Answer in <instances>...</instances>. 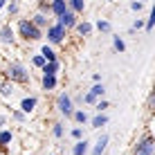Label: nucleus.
<instances>
[{
    "instance_id": "obj_9",
    "label": "nucleus",
    "mask_w": 155,
    "mask_h": 155,
    "mask_svg": "<svg viewBox=\"0 0 155 155\" xmlns=\"http://www.w3.org/2000/svg\"><path fill=\"white\" fill-rule=\"evenodd\" d=\"M36 106V99H23V104H20V108L25 110V113H31Z\"/></svg>"
},
{
    "instance_id": "obj_11",
    "label": "nucleus",
    "mask_w": 155,
    "mask_h": 155,
    "mask_svg": "<svg viewBox=\"0 0 155 155\" xmlns=\"http://www.w3.org/2000/svg\"><path fill=\"white\" fill-rule=\"evenodd\" d=\"M85 151H88V144H85V142H79L77 146H74V151H72V153H74V155H83Z\"/></svg>"
},
{
    "instance_id": "obj_5",
    "label": "nucleus",
    "mask_w": 155,
    "mask_h": 155,
    "mask_svg": "<svg viewBox=\"0 0 155 155\" xmlns=\"http://www.w3.org/2000/svg\"><path fill=\"white\" fill-rule=\"evenodd\" d=\"M61 38H63V27H61V25H54V27L50 29V41L52 43H58Z\"/></svg>"
},
{
    "instance_id": "obj_30",
    "label": "nucleus",
    "mask_w": 155,
    "mask_h": 155,
    "mask_svg": "<svg viewBox=\"0 0 155 155\" xmlns=\"http://www.w3.org/2000/svg\"><path fill=\"white\" fill-rule=\"evenodd\" d=\"M5 124V117H0V126H2Z\"/></svg>"
},
{
    "instance_id": "obj_7",
    "label": "nucleus",
    "mask_w": 155,
    "mask_h": 155,
    "mask_svg": "<svg viewBox=\"0 0 155 155\" xmlns=\"http://www.w3.org/2000/svg\"><path fill=\"white\" fill-rule=\"evenodd\" d=\"M54 74H45V77H43V88H45V90H52V88H54Z\"/></svg>"
},
{
    "instance_id": "obj_28",
    "label": "nucleus",
    "mask_w": 155,
    "mask_h": 155,
    "mask_svg": "<svg viewBox=\"0 0 155 155\" xmlns=\"http://www.w3.org/2000/svg\"><path fill=\"white\" fill-rule=\"evenodd\" d=\"M2 94H5V97H9V94H12V90H9V85H5V88H2Z\"/></svg>"
},
{
    "instance_id": "obj_8",
    "label": "nucleus",
    "mask_w": 155,
    "mask_h": 155,
    "mask_svg": "<svg viewBox=\"0 0 155 155\" xmlns=\"http://www.w3.org/2000/svg\"><path fill=\"white\" fill-rule=\"evenodd\" d=\"M106 144H108V137H101V140L97 142V146H94V151H92V155H101V151H104V148H106Z\"/></svg>"
},
{
    "instance_id": "obj_26",
    "label": "nucleus",
    "mask_w": 155,
    "mask_h": 155,
    "mask_svg": "<svg viewBox=\"0 0 155 155\" xmlns=\"http://www.w3.org/2000/svg\"><path fill=\"white\" fill-rule=\"evenodd\" d=\"M94 99H97V97H94V94H90V92H88V94H85V101H88V104H92V101H94Z\"/></svg>"
},
{
    "instance_id": "obj_13",
    "label": "nucleus",
    "mask_w": 155,
    "mask_h": 155,
    "mask_svg": "<svg viewBox=\"0 0 155 155\" xmlns=\"http://www.w3.org/2000/svg\"><path fill=\"white\" fill-rule=\"evenodd\" d=\"M41 54H43V58H47V61H54V52H52L47 45L43 47V52H41Z\"/></svg>"
},
{
    "instance_id": "obj_2",
    "label": "nucleus",
    "mask_w": 155,
    "mask_h": 155,
    "mask_svg": "<svg viewBox=\"0 0 155 155\" xmlns=\"http://www.w3.org/2000/svg\"><path fill=\"white\" fill-rule=\"evenodd\" d=\"M9 77L16 79V81H27V72H25V68L18 65V63H14V65L9 68Z\"/></svg>"
},
{
    "instance_id": "obj_14",
    "label": "nucleus",
    "mask_w": 155,
    "mask_h": 155,
    "mask_svg": "<svg viewBox=\"0 0 155 155\" xmlns=\"http://www.w3.org/2000/svg\"><path fill=\"white\" fill-rule=\"evenodd\" d=\"M104 124H106V117H104V115H99V117H94V119H92V126H94V128H101Z\"/></svg>"
},
{
    "instance_id": "obj_1",
    "label": "nucleus",
    "mask_w": 155,
    "mask_h": 155,
    "mask_svg": "<svg viewBox=\"0 0 155 155\" xmlns=\"http://www.w3.org/2000/svg\"><path fill=\"white\" fill-rule=\"evenodd\" d=\"M20 34L25 36V38H31V41H36L41 36V31L36 29V25H31V23H27V20H20Z\"/></svg>"
},
{
    "instance_id": "obj_10",
    "label": "nucleus",
    "mask_w": 155,
    "mask_h": 155,
    "mask_svg": "<svg viewBox=\"0 0 155 155\" xmlns=\"http://www.w3.org/2000/svg\"><path fill=\"white\" fill-rule=\"evenodd\" d=\"M52 9H54V14H58V16H61L63 12H65V2H63V0H54Z\"/></svg>"
},
{
    "instance_id": "obj_15",
    "label": "nucleus",
    "mask_w": 155,
    "mask_h": 155,
    "mask_svg": "<svg viewBox=\"0 0 155 155\" xmlns=\"http://www.w3.org/2000/svg\"><path fill=\"white\" fill-rule=\"evenodd\" d=\"M7 142H12V133L2 130V133H0V144H7Z\"/></svg>"
},
{
    "instance_id": "obj_21",
    "label": "nucleus",
    "mask_w": 155,
    "mask_h": 155,
    "mask_svg": "<svg viewBox=\"0 0 155 155\" xmlns=\"http://www.w3.org/2000/svg\"><path fill=\"white\" fill-rule=\"evenodd\" d=\"M97 27H99L101 31H108V29H110V25L106 23V20H99V25H97Z\"/></svg>"
},
{
    "instance_id": "obj_17",
    "label": "nucleus",
    "mask_w": 155,
    "mask_h": 155,
    "mask_svg": "<svg viewBox=\"0 0 155 155\" xmlns=\"http://www.w3.org/2000/svg\"><path fill=\"white\" fill-rule=\"evenodd\" d=\"M90 94H94V97H99V94H104V85H94V88L90 90Z\"/></svg>"
},
{
    "instance_id": "obj_31",
    "label": "nucleus",
    "mask_w": 155,
    "mask_h": 155,
    "mask_svg": "<svg viewBox=\"0 0 155 155\" xmlns=\"http://www.w3.org/2000/svg\"><path fill=\"white\" fill-rule=\"evenodd\" d=\"M2 5H5V0H0V7H2Z\"/></svg>"
},
{
    "instance_id": "obj_20",
    "label": "nucleus",
    "mask_w": 155,
    "mask_h": 155,
    "mask_svg": "<svg viewBox=\"0 0 155 155\" xmlns=\"http://www.w3.org/2000/svg\"><path fill=\"white\" fill-rule=\"evenodd\" d=\"M115 47H117V50H119V52H124V41H121L119 36H117V38H115Z\"/></svg>"
},
{
    "instance_id": "obj_24",
    "label": "nucleus",
    "mask_w": 155,
    "mask_h": 155,
    "mask_svg": "<svg viewBox=\"0 0 155 155\" xmlns=\"http://www.w3.org/2000/svg\"><path fill=\"white\" fill-rule=\"evenodd\" d=\"M74 117H77V121H85V119H88V117H85V113H77Z\"/></svg>"
},
{
    "instance_id": "obj_22",
    "label": "nucleus",
    "mask_w": 155,
    "mask_h": 155,
    "mask_svg": "<svg viewBox=\"0 0 155 155\" xmlns=\"http://www.w3.org/2000/svg\"><path fill=\"white\" fill-rule=\"evenodd\" d=\"M43 63H45V58H43V56H34V65H43Z\"/></svg>"
},
{
    "instance_id": "obj_4",
    "label": "nucleus",
    "mask_w": 155,
    "mask_h": 155,
    "mask_svg": "<svg viewBox=\"0 0 155 155\" xmlns=\"http://www.w3.org/2000/svg\"><path fill=\"white\" fill-rule=\"evenodd\" d=\"M137 155H153V142L144 140L142 144H137Z\"/></svg>"
},
{
    "instance_id": "obj_3",
    "label": "nucleus",
    "mask_w": 155,
    "mask_h": 155,
    "mask_svg": "<svg viewBox=\"0 0 155 155\" xmlns=\"http://www.w3.org/2000/svg\"><path fill=\"white\" fill-rule=\"evenodd\" d=\"M58 110H61L63 115H72V101L68 94H61L58 97Z\"/></svg>"
},
{
    "instance_id": "obj_6",
    "label": "nucleus",
    "mask_w": 155,
    "mask_h": 155,
    "mask_svg": "<svg viewBox=\"0 0 155 155\" xmlns=\"http://www.w3.org/2000/svg\"><path fill=\"white\" fill-rule=\"evenodd\" d=\"M70 25H74V16L70 12H63L61 14V27H70Z\"/></svg>"
},
{
    "instance_id": "obj_19",
    "label": "nucleus",
    "mask_w": 155,
    "mask_h": 155,
    "mask_svg": "<svg viewBox=\"0 0 155 155\" xmlns=\"http://www.w3.org/2000/svg\"><path fill=\"white\" fill-rule=\"evenodd\" d=\"M90 29H92V27H90V25H88V23H83V25H79V31H81V34H90Z\"/></svg>"
},
{
    "instance_id": "obj_23",
    "label": "nucleus",
    "mask_w": 155,
    "mask_h": 155,
    "mask_svg": "<svg viewBox=\"0 0 155 155\" xmlns=\"http://www.w3.org/2000/svg\"><path fill=\"white\" fill-rule=\"evenodd\" d=\"M54 135H56V137H61V135H63V128H61V126H58V124L54 126Z\"/></svg>"
},
{
    "instance_id": "obj_27",
    "label": "nucleus",
    "mask_w": 155,
    "mask_h": 155,
    "mask_svg": "<svg viewBox=\"0 0 155 155\" xmlns=\"http://www.w3.org/2000/svg\"><path fill=\"white\" fill-rule=\"evenodd\" d=\"M153 25H155V18H148V23H146V29H153Z\"/></svg>"
},
{
    "instance_id": "obj_16",
    "label": "nucleus",
    "mask_w": 155,
    "mask_h": 155,
    "mask_svg": "<svg viewBox=\"0 0 155 155\" xmlns=\"http://www.w3.org/2000/svg\"><path fill=\"white\" fill-rule=\"evenodd\" d=\"M2 41H5V43L12 41V29H9V27H5V29H2Z\"/></svg>"
},
{
    "instance_id": "obj_12",
    "label": "nucleus",
    "mask_w": 155,
    "mask_h": 155,
    "mask_svg": "<svg viewBox=\"0 0 155 155\" xmlns=\"http://www.w3.org/2000/svg\"><path fill=\"white\" fill-rule=\"evenodd\" d=\"M56 70H58V63H56V61H50V63L45 65V70H43V72H45V74H54Z\"/></svg>"
},
{
    "instance_id": "obj_29",
    "label": "nucleus",
    "mask_w": 155,
    "mask_h": 155,
    "mask_svg": "<svg viewBox=\"0 0 155 155\" xmlns=\"http://www.w3.org/2000/svg\"><path fill=\"white\" fill-rule=\"evenodd\" d=\"M72 137H77V140H79V137H81V130H79V128H74V130H72Z\"/></svg>"
},
{
    "instance_id": "obj_25",
    "label": "nucleus",
    "mask_w": 155,
    "mask_h": 155,
    "mask_svg": "<svg viewBox=\"0 0 155 155\" xmlns=\"http://www.w3.org/2000/svg\"><path fill=\"white\" fill-rule=\"evenodd\" d=\"M34 23H36V25H45V18H43V16H36Z\"/></svg>"
},
{
    "instance_id": "obj_18",
    "label": "nucleus",
    "mask_w": 155,
    "mask_h": 155,
    "mask_svg": "<svg viewBox=\"0 0 155 155\" xmlns=\"http://www.w3.org/2000/svg\"><path fill=\"white\" fill-rule=\"evenodd\" d=\"M70 5L77 9V12H81V9H83V0H70Z\"/></svg>"
}]
</instances>
